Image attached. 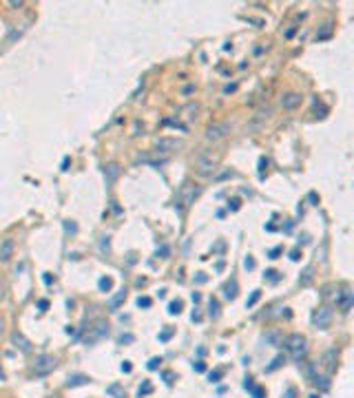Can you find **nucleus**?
<instances>
[{
	"mask_svg": "<svg viewBox=\"0 0 354 398\" xmlns=\"http://www.w3.org/2000/svg\"><path fill=\"white\" fill-rule=\"evenodd\" d=\"M286 347H288V352L292 354L294 361H301V358L305 356V352H308V345H305V338L301 334H292V336H288L286 341Z\"/></svg>",
	"mask_w": 354,
	"mask_h": 398,
	"instance_id": "obj_1",
	"label": "nucleus"
},
{
	"mask_svg": "<svg viewBox=\"0 0 354 398\" xmlns=\"http://www.w3.org/2000/svg\"><path fill=\"white\" fill-rule=\"evenodd\" d=\"M109 336V323L106 321H98L93 327H89L87 336H84V345H95L98 341L106 338Z\"/></svg>",
	"mask_w": 354,
	"mask_h": 398,
	"instance_id": "obj_2",
	"label": "nucleus"
},
{
	"mask_svg": "<svg viewBox=\"0 0 354 398\" xmlns=\"http://www.w3.org/2000/svg\"><path fill=\"white\" fill-rule=\"evenodd\" d=\"M55 365H58V361L51 356V354H40L38 358L33 361V374H38V376H46V374H51Z\"/></svg>",
	"mask_w": 354,
	"mask_h": 398,
	"instance_id": "obj_3",
	"label": "nucleus"
},
{
	"mask_svg": "<svg viewBox=\"0 0 354 398\" xmlns=\"http://www.w3.org/2000/svg\"><path fill=\"white\" fill-rule=\"evenodd\" d=\"M217 162H219V155H212V153H201V155H199V162H197V175H199V177H206V175H210L212 170H215Z\"/></svg>",
	"mask_w": 354,
	"mask_h": 398,
	"instance_id": "obj_4",
	"label": "nucleus"
},
{
	"mask_svg": "<svg viewBox=\"0 0 354 398\" xmlns=\"http://www.w3.org/2000/svg\"><path fill=\"white\" fill-rule=\"evenodd\" d=\"M184 146V142L182 139H175V137H160V139H155V148H157V153H173V150L177 148H182Z\"/></svg>",
	"mask_w": 354,
	"mask_h": 398,
	"instance_id": "obj_5",
	"label": "nucleus"
},
{
	"mask_svg": "<svg viewBox=\"0 0 354 398\" xmlns=\"http://www.w3.org/2000/svg\"><path fill=\"white\" fill-rule=\"evenodd\" d=\"M312 323H314L316 327H328V325L332 323V310L325 308V305L319 308V310L312 314Z\"/></svg>",
	"mask_w": 354,
	"mask_h": 398,
	"instance_id": "obj_6",
	"label": "nucleus"
},
{
	"mask_svg": "<svg viewBox=\"0 0 354 398\" xmlns=\"http://www.w3.org/2000/svg\"><path fill=\"white\" fill-rule=\"evenodd\" d=\"M230 133V124H215V126H210L208 131H206V137L210 139V142H219V139H223Z\"/></svg>",
	"mask_w": 354,
	"mask_h": 398,
	"instance_id": "obj_7",
	"label": "nucleus"
},
{
	"mask_svg": "<svg viewBox=\"0 0 354 398\" xmlns=\"http://www.w3.org/2000/svg\"><path fill=\"white\" fill-rule=\"evenodd\" d=\"M201 193V188H195V186H184L182 190H179V195H177V199H179V204L182 206H190L193 201H195V197H197Z\"/></svg>",
	"mask_w": 354,
	"mask_h": 398,
	"instance_id": "obj_8",
	"label": "nucleus"
},
{
	"mask_svg": "<svg viewBox=\"0 0 354 398\" xmlns=\"http://www.w3.org/2000/svg\"><path fill=\"white\" fill-rule=\"evenodd\" d=\"M301 104V95L299 93H286V95H281V106L286 109V111H292V109H297Z\"/></svg>",
	"mask_w": 354,
	"mask_h": 398,
	"instance_id": "obj_9",
	"label": "nucleus"
},
{
	"mask_svg": "<svg viewBox=\"0 0 354 398\" xmlns=\"http://www.w3.org/2000/svg\"><path fill=\"white\" fill-rule=\"evenodd\" d=\"M352 301H354V297H352V292L345 288V290H341V297H339V310H343V312H348L350 308H352Z\"/></svg>",
	"mask_w": 354,
	"mask_h": 398,
	"instance_id": "obj_10",
	"label": "nucleus"
},
{
	"mask_svg": "<svg viewBox=\"0 0 354 398\" xmlns=\"http://www.w3.org/2000/svg\"><path fill=\"white\" fill-rule=\"evenodd\" d=\"M13 254V239H5L0 243V261H9Z\"/></svg>",
	"mask_w": 354,
	"mask_h": 398,
	"instance_id": "obj_11",
	"label": "nucleus"
},
{
	"mask_svg": "<svg viewBox=\"0 0 354 398\" xmlns=\"http://www.w3.org/2000/svg\"><path fill=\"white\" fill-rule=\"evenodd\" d=\"M11 338H13L16 347H20L24 354H29V352H31V343H29V341H27V338L20 334V332H13V336H11Z\"/></svg>",
	"mask_w": 354,
	"mask_h": 398,
	"instance_id": "obj_12",
	"label": "nucleus"
},
{
	"mask_svg": "<svg viewBox=\"0 0 354 398\" xmlns=\"http://www.w3.org/2000/svg\"><path fill=\"white\" fill-rule=\"evenodd\" d=\"M334 363H337V349H328V352H325V356H323L325 369H328V372H334V367H337Z\"/></svg>",
	"mask_w": 354,
	"mask_h": 398,
	"instance_id": "obj_13",
	"label": "nucleus"
},
{
	"mask_svg": "<svg viewBox=\"0 0 354 398\" xmlns=\"http://www.w3.org/2000/svg\"><path fill=\"white\" fill-rule=\"evenodd\" d=\"M197 111H199V104H197V102H190V104H186V109H184V117H186V120H195V115H197Z\"/></svg>",
	"mask_w": 354,
	"mask_h": 398,
	"instance_id": "obj_14",
	"label": "nucleus"
},
{
	"mask_svg": "<svg viewBox=\"0 0 354 398\" xmlns=\"http://www.w3.org/2000/svg\"><path fill=\"white\" fill-rule=\"evenodd\" d=\"M106 394H111L113 398H126V392H124V389H122V387H120L117 383L109 385V387H106Z\"/></svg>",
	"mask_w": 354,
	"mask_h": 398,
	"instance_id": "obj_15",
	"label": "nucleus"
},
{
	"mask_svg": "<svg viewBox=\"0 0 354 398\" xmlns=\"http://www.w3.org/2000/svg\"><path fill=\"white\" fill-rule=\"evenodd\" d=\"M261 343H268V345H279L281 343V334L279 332H270V334H266L261 338Z\"/></svg>",
	"mask_w": 354,
	"mask_h": 398,
	"instance_id": "obj_16",
	"label": "nucleus"
},
{
	"mask_svg": "<svg viewBox=\"0 0 354 398\" xmlns=\"http://www.w3.org/2000/svg\"><path fill=\"white\" fill-rule=\"evenodd\" d=\"M124 299H126V292H124V290H120L117 294L109 301V308H111V310H117V308H120V303H122Z\"/></svg>",
	"mask_w": 354,
	"mask_h": 398,
	"instance_id": "obj_17",
	"label": "nucleus"
},
{
	"mask_svg": "<svg viewBox=\"0 0 354 398\" xmlns=\"http://www.w3.org/2000/svg\"><path fill=\"white\" fill-rule=\"evenodd\" d=\"M87 383H89V378L78 374V376H71L69 381H67V387H78V385H87Z\"/></svg>",
	"mask_w": 354,
	"mask_h": 398,
	"instance_id": "obj_18",
	"label": "nucleus"
},
{
	"mask_svg": "<svg viewBox=\"0 0 354 398\" xmlns=\"http://www.w3.org/2000/svg\"><path fill=\"white\" fill-rule=\"evenodd\" d=\"M104 175H106V182H113V179H115V177L120 175V168H117L115 164H111V166H106Z\"/></svg>",
	"mask_w": 354,
	"mask_h": 398,
	"instance_id": "obj_19",
	"label": "nucleus"
},
{
	"mask_svg": "<svg viewBox=\"0 0 354 398\" xmlns=\"http://www.w3.org/2000/svg\"><path fill=\"white\" fill-rule=\"evenodd\" d=\"M98 286H100V290H102V292H109L111 288H113V281H111L109 277H102V279H100V283H98Z\"/></svg>",
	"mask_w": 354,
	"mask_h": 398,
	"instance_id": "obj_20",
	"label": "nucleus"
},
{
	"mask_svg": "<svg viewBox=\"0 0 354 398\" xmlns=\"http://www.w3.org/2000/svg\"><path fill=\"white\" fill-rule=\"evenodd\" d=\"M312 272H314L312 268H308V270H305V272H303V277L299 279V283H301V286H308V283L312 281Z\"/></svg>",
	"mask_w": 354,
	"mask_h": 398,
	"instance_id": "obj_21",
	"label": "nucleus"
},
{
	"mask_svg": "<svg viewBox=\"0 0 354 398\" xmlns=\"http://www.w3.org/2000/svg\"><path fill=\"white\" fill-rule=\"evenodd\" d=\"M168 312H171V314H179V312H182V301H173L171 305H168Z\"/></svg>",
	"mask_w": 354,
	"mask_h": 398,
	"instance_id": "obj_22",
	"label": "nucleus"
},
{
	"mask_svg": "<svg viewBox=\"0 0 354 398\" xmlns=\"http://www.w3.org/2000/svg\"><path fill=\"white\" fill-rule=\"evenodd\" d=\"M281 363H283V356H277L275 361H272V365H270V367H266V372H275V369H277L279 365H281Z\"/></svg>",
	"mask_w": 354,
	"mask_h": 398,
	"instance_id": "obj_23",
	"label": "nucleus"
},
{
	"mask_svg": "<svg viewBox=\"0 0 354 398\" xmlns=\"http://www.w3.org/2000/svg\"><path fill=\"white\" fill-rule=\"evenodd\" d=\"M257 301H259V290H255V292H253V297H250V299L246 301V308H253Z\"/></svg>",
	"mask_w": 354,
	"mask_h": 398,
	"instance_id": "obj_24",
	"label": "nucleus"
},
{
	"mask_svg": "<svg viewBox=\"0 0 354 398\" xmlns=\"http://www.w3.org/2000/svg\"><path fill=\"white\" fill-rule=\"evenodd\" d=\"M235 290H237L235 283H232V286H226V297H228V299H235V297H237V292H235Z\"/></svg>",
	"mask_w": 354,
	"mask_h": 398,
	"instance_id": "obj_25",
	"label": "nucleus"
},
{
	"mask_svg": "<svg viewBox=\"0 0 354 398\" xmlns=\"http://www.w3.org/2000/svg\"><path fill=\"white\" fill-rule=\"evenodd\" d=\"M133 341H135L133 334H122V336H120V343H122V345H124V343H133Z\"/></svg>",
	"mask_w": 354,
	"mask_h": 398,
	"instance_id": "obj_26",
	"label": "nucleus"
},
{
	"mask_svg": "<svg viewBox=\"0 0 354 398\" xmlns=\"http://www.w3.org/2000/svg\"><path fill=\"white\" fill-rule=\"evenodd\" d=\"M314 383H316V385H321L323 389H328V387H330V383H328V378H325V376H323V378H314Z\"/></svg>",
	"mask_w": 354,
	"mask_h": 398,
	"instance_id": "obj_27",
	"label": "nucleus"
},
{
	"mask_svg": "<svg viewBox=\"0 0 354 398\" xmlns=\"http://www.w3.org/2000/svg\"><path fill=\"white\" fill-rule=\"evenodd\" d=\"M153 392V387H151V383H144L142 387H139V396H142V394H151Z\"/></svg>",
	"mask_w": 354,
	"mask_h": 398,
	"instance_id": "obj_28",
	"label": "nucleus"
},
{
	"mask_svg": "<svg viewBox=\"0 0 354 398\" xmlns=\"http://www.w3.org/2000/svg\"><path fill=\"white\" fill-rule=\"evenodd\" d=\"M219 314V305H217V301H210V316H217Z\"/></svg>",
	"mask_w": 354,
	"mask_h": 398,
	"instance_id": "obj_29",
	"label": "nucleus"
},
{
	"mask_svg": "<svg viewBox=\"0 0 354 398\" xmlns=\"http://www.w3.org/2000/svg\"><path fill=\"white\" fill-rule=\"evenodd\" d=\"M137 305H139V308H148V305H151V299H146V297L142 299V297H139V299H137Z\"/></svg>",
	"mask_w": 354,
	"mask_h": 398,
	"instance_id": "obj_30",
	"label": "nucleus"
},
{
	"mask_svg": "<svg viewBox=\"0 0 354 398\" xmlns=\"http://www.w3.org/2000/svg\"><path fill=\"white\" fill-rule=\"evenodd\" d=\"M270 113H272V109H270V106H266V109H261V111L257 113V117H268Z\"/></svg>",
	"mask_w": 354,
	"mask_h": 398,
	"instance_id": "obj_31",
	"label": "nucleus"
},
{
	"mask_svg": "<svg viewBox=\"0 0 354 398\" xmlns=\"http://www.w3.org/2000/svg\"><path fill=\"white\" fill-rule=\"evenodd\" d=\"M162 363V358H151V363H148V369H157V365Z\"/></svg>",
	"mask_w": 354,
	"mask_h": 398,
	"instance_id": "obj_32",
	"label": "nucleus"
},
{
	"mask_svg": "<svg viewBox=\"0 0 354 398\" xmlns=\"http://www.w3.org/2000/svg\"><path fill=\"white\" fill-rule=\"evenodd\" d=\"M173 336V330H166V332H162V334H160V341H168Z\"/></svg>",
	"mask_w": 354,
	"mask_h": 398,
	"instance_id": "obj_33",
	"label": "nucleus"
},
{
	"mask_svg": "<svg viewBox=\"0 0 354 398\" xmlns=\"http://www.w3.org/2000/svg\"><path fill=\"white\" fill-rule=\"evenodd\" d=\"M250 389H253L255 398H261V396H264V392H261V387H250Z\"/></svg>",
	"mask_w": 354,
	"mask_h": 398,
	"instance_id": "obj_34",
	"label": "nucleus"
},
{
	"mask_svg": "<svg viewBox=\"0 0 354 398\" xmlns=\"http://www.w3.org/2000/svg\"><path fill=\"white\" fill-rule=\"evenodd\" d=\"M64 230H67V232H76V223H64Z\"/></svg>",
	"mask_w": 354,
	"mask_h": 398,
	"instance_id": "obj_35",
	"label": "nucleus"
},
{
	"mask_svg": "<svg viewBox=\"0 0 354 398\" xmlns=\"http://www.w3.org/2000/svg\"><path fill=\"white\" fill-rule=\"evenodd\" d=\"M219 378H221V372H212V374H210V381H212V383H217Z\"/></svg>",
	"mask_w": 354,
	"mask_h": 398,
	"instance_id": "obj_36",
	"label": "nucleus"
},
{
	"mask_svg": "<svg viewBox=\"0 0 354 398\" xmlns=\"http://www.w3.org/2000/svg\"><path fill=\"white\" fill-rule=\"evenodd\" d=\"M266 274H268V279H270V281H277V272H275V270H268Z\"/></svg>",
	"mask_w": 354,
	"mask_h": 398,
	"instance_id": "obj_37",
	"label": "nucleus"
},
{
	"mask_svg": "<svg viewBox=\"0 0 354 398\" xmlns=\"http://www.w3.org/2000/svg\"><path fill=\"white\" fill-rule=\"evenodd\" d=\"M131 369H133V367H131V363H122V372H126V374H128Z\"/></svg>",
	"mask_w": 354,
	"mask_h": 398,
	"instance_id": "obj_38",
	"label": "nucleus"
},
{
	"mask_svg": "<svg viewBox=\"0 0 354 398\" xmlns=\"http://www.w3.org/2000/svg\"><path fill=\"white\" fill-rule=\"evenodd\" d=\"M235 89H237V84H228V87L223 89V93H230V91H235Z\"/></svg>",
	"mask_w": 354,
	"mask_h": 398,
	"instance_id": "obj_39",
	"label": "nucleus"
},
{
	"mask_svg": "<svg viewBox=\"0 0 354 398\" xmlns=\"http://www.w3.org/2000/svg\"><path fill=\"white\" fill-rule=\"evenodd\" d=\"M246 268L253 270V268H255V261H253V259H246Z\"/></svg>",
	"mask_w": 354,
	"mask_h": 398,
	"instance_id": "obj_40",
	"label": "nucleus"
},
{
	"mask_svg": "<svg viewBox=\"0 0 354 398\" xmlns=\"http://www.w3.org/2000/svg\"><path fill=\"white\" fill-rule=\"evenodd\" d=\"M46 305H49L46 301H40V303H38V308H40V310H46Z\"/></svg>",
	"mask_w": 354,
	"mask_h": 398,
	"instance_id": "obj_41",
	"label": "nucleus"
},
{
	"mask_svg": "<svg viewBox=\"0 0 354 398\" xmlns=\"http://www.w3.org/2000/svg\"><path fill=\"white\" fill-rule=\"evenodd\" d=\"M286 398H294V389H288L286 392Z\"/></svg>",
	"mask_w": 354,
	"mask_h": 398,
	"instance_id": "obj_42",
	"label": "nucleus"
},
{
	"mask_svg": "<svg viewBox=\"0 0 354 398\" xmlns=\"http://www.w3.org/2000/svg\"><path fill=\"white\" fill-rule=\"evenodd\" d=\"M2 299H5V288H0V303H2Z\"/></svg>",
	"mask_w": 354,
	"mask_h": 398,
	"instance_id": "obj_43",
	"label": "nucleus"
},
{
	"mask_svg": "<svg viewBox=\"0 0 354 398\" xmlns=\"http://www.w3.org/2000/svg\"><path fill=\"white\" fill-rule=\"evenodd\" d=\"M2 330H5V321L0 319V334H2Z\"/></svg>",
	"mask_w": 354,
	"mask_h": 398,
	"instance_id": "obj_44",
	"label": "nucleus"
}]
</instances>
